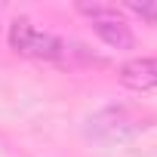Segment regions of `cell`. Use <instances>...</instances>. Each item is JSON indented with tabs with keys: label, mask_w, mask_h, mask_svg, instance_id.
<instances>
[{
	"label": "cell",
	"mask_w": 157,
	"mask_h": 157,
	"mask_svg": "<svg viewBox=\"0 0 157 157\" xmlns=\"http://www.w3.org/2000/svg\"><path fill=\"white\" fill-rule=\"evenodd\" d=\"M6 40H10V49L25 59H37V62H65L68 59V43L62 37H56L52 31L37 28L31 19H13Z\"/></svg>",
	"instance_id": "1"
},
{
	"label": "cell",
	"mask_w": 157,
	"mask_h": 157,
	"mask_svg": "<svg viewBox=\"0 0 157 157\" xmlns=\"http://www.w3.org/2000/svg\"><path fill=\"white\" fill-rule=\"evenodd\" d=\"M145 117L123 108V105H108L102 111H96L90 117V136L96 142H105V145H123L129 139H136L142 129H145Z\"/></svg>",
	"instance_id": "2"
},
{
	"label": "cell",
	"mask_w": 157,
	"mask_h": 157,
	"mask_svg": "<svg viewBox=\"0 0 157 157\" xmlns=\"http://www.w3.org/2000/svg\"><path fill=\"white\" fill-rule=\"evenodd\" d=\"M77 13H83L96 31V37L102 43H108L111 49H129L136 40H132V31L123 19L120 10L114 6H99V3H77Z\"/></svg>",
	"instance_id": "3"
},
{
	"label": "cell",
	"mask_w": 157,
	"mask_h": 157,
	"mask_svg": "<svg viewBox=\"0 0 157 157\" xmlns=\"http://www.w3.org/2000/svg\"><path fill=\"white\" fill-rule=\"evenodd\" d=\"M120 83L129 90H157V59L154 56H139L120 65Z\"/></svg>",
	"instance_id": "4"
},
{
	"label": "cell",
	"mask_w": 157,
	"mask_h": 157,
	"mask_svg": "<svg viewBox=\"0 0 157 157\" xmlns=\"http://www.w3.org/2000/svg\"><path fill=\"white\" fill-rule=\"evenodd\" d=\"M129 10L142 19H148L151 25H157V3H129Z\"/></svg>",
	"instance_id": "5"
}]
</instances>
